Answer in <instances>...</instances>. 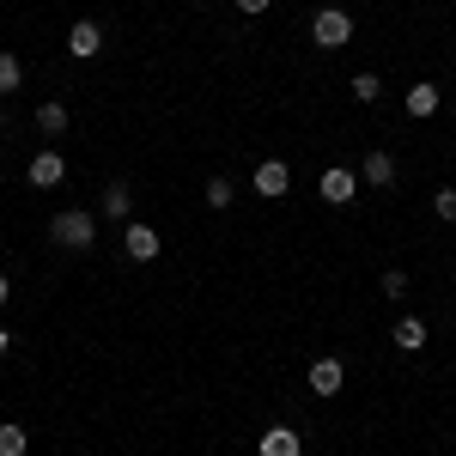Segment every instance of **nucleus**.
<instances>
[{
  "label": "nucleus",
  "mask_w": 456,
  "mask_h": 456,
  "mask_svg": "<svg viewBox=\"0 0 456 456\" xmlns=\"http://www.w3.org/2000/svg\"><path fill=\"white\" fill-rule=\"evenodd\" d=\"M49 238H55L61 249H86L92 238H98V219H92L86 208H68V213H55V219H49Z\"/></svg>",
  "instance_id": "obj_1"
},
{
  "label": "nucleus",
  "mask_w": 456,
  "mask_h": 456,
  "mask_svg": "<svg viewBox=\"0 0 456 456\" xmlns=\"http://www.w3.org/2000/svg\"><path fill=\"white\" fill-rule=\"evenodd\" d=\"M311 43H316V49H347V43H353V12L322 6V12L311 19Z\"/></svg>",
  "instance_id": "obj_2"
},
{
  "label": "nucleus",
  "mask_w": 456,
  "mask_h": 456,
  "mask_svg": "<svg viewBox=\"0 0 456 456\" xmlns=\"http://www.w3.org/2000/svg\"><path fill=\"white\" fill-rule=\"evenodd\" d=\"M316 189H322V201H329V208H347L353 195H359V171H347V165H329V171L316 176Z\"/></svg>",
  "instance_id": "obj_3"
},
{
  "label": "nucleus",
  "mask_w": 456,
  "mask_h": 456,
  "mask_svg": "<svg viewBox=\"0 0 456 456\" xmlns=\"http://www.w3.org/2000/svg\"><path fill=\"white\" fill-rule=\"evenodd\" d=\"M249 189H256L262 201H281L286 189H292V171H286L281 159H262V165H256V176H249Z\"/></svg>",
  "instance_id": "obj_4"
},
{
  "label": "nucleus",
  "mask_w": 456,
  "mask_h": 456,
  "mask_svg": "<svg viewBox=\"0 0 456 456\" xmlns=\"http://www.w3.org/2000/svg\"><path fill=\"white\" fill-rule=\"evenodd\" d=\"M122 244H128V256H134V262H152V256L165 249V238H159L152 225H141V219H128V225H122Z\"/></svg>",
  "instance_id": "obj_5"
},
{
  "label": "nucleus",
  "mask_w": 456,
  "mask_h": 456,
  "mask_svg": "<svg viewBox=\"0 0 456 456\" xmlns=\"http://www.w3.org/2000/svg\"><path fill=\"white\" fill-rule=\"evenodd\" d=\"M98 49H104V31H98L92 19H73V25H68V55H79V61H92Z\"/></svg>",
  "instance_id": "obj_6"
},
{
  "label": "nucleus",
  "mask_w": 456,
  "mask_h": 456,
  "mask_svg": "<svg viewBox=\"0 0 456 456\" xmlns=\"http://www.w3.org/2000/svg\"><path fill=\"white\" fill-rule=\"evenodd\" d=\"M341 384H347L341 359H311V395H341Z\"/></svg>",
  "instance_id": "obj_7"
},
{
  "label": "nucleus",
  "mask_w": 456,
  "mask_h": 456,
  "mask_svg": "<svg viewBox=\"0 0 456 456\" xmlns=\"http://www.w3.org/2000/svg\"><path fill=\"white\" fill-rule=\"evenodd\" d=\"M25 176H31V189H55V183L68 176V159H61V152H37Z\"/></svg>",
  "instance_id": "obj_8"
},
{
  "label": "nucleus",
  "mask_w": 456,
  "mask_h": 456,
  "mask_svg": "<svg viewBox=\"0 0 456 456\" xmlns=\"http://www.w3.org/2000/svg\"><path fill=\"white\" fill-rule=\"evenodd\" d=\"M262 456H305V438L292 426H268L262 432Z\"/></svg>",
  "instance_id": "obj_9"
},
{
  "label": "nucleus",
  "mask_w": 456,
  "mask_h": 456,
  "mask_svg": "<svg viewBox=\"0 0 456 456\" xmlns=\"http://www.w3.org/2000/svg\"><path fill=\"white\" fill-rule=\"evenodd\" d=\"M359 176H365L371 189H395V176H402L395 171V152H365V171Z\"/></svg>",
  "instance_id": "obj_10"
},
{
  "label": "nucleus",
  "mask_w": 456,
  "mask_h": 456,
  "mask_svg": "<svg viewBox=\"0 0 456 456\" xmlns=\"http://www.w3.org/2000/svg\"><path fill=\"white\" fill-rule=\"evenodd\" d=\"M389 341H395L402 353H420V347H426V322H420V316H395Z\"/></svg>",
  "instance_id": "obj_11"
},
{
  "label": "nucleus",
  "mask_w": 456,
  "mask_h": 456,
  "mask_svg": "<svg viewBox=\"0 0 456 456\" xmlns=\"http://www.w3.org/2000/svg\"><path fill=\"white\" fill-rule=\"evenodd\" d=\"M438 104H444V98H438V86H408V116H438Z\"/></svg>",
  "instance_id": "obj_12"
},
{
  "label": "nucleus",
  "mask_w": 456,
  "mask_h": 456,
  "mask_svg": "<svg viewBox=\"0 0 456 456\" xmlns=\"http://www.w3.org/2000/svg\"><path fill=\"white\" fill-rule=\"evenodd\" d=\"M104 213L110 219H128V213H134V189H128V183H110L104 189Z\"/></svg>",
  "instance_id": "obj_13"
},
{
  "label": "nucleus",
  "mask_w": 456,
  "mask_h": 456,
  "mask_svg": "<svg viewBox=\"0 0 456 456\" xmlns=\"http://www.w3.org/2000/svg\"><path fill=\"white\" fill-rule=\"evenodd\" d=\"M37 128H43V134H68V104H55V98L37 104Z\"/></svg>",
  "instance_id": "obj_14"
},
{
  "label": "nucleus",
  "mask_w": 456,
  "mask_h": 456,
  "mask_svg": "<svg viewBox=\"0 0 456 456\" xmlns=\"http://www.w3.org/2000/svg\"><path fill=\"white\" fill-rule=\"evenodd\" d=\"M19 86H25V68H19V55H12V49H0V98H6V92H19Z\"/></svg>",
  "instance_id": "obj_15"
},
{
  "label": "nucleus",
  "mask_w": 456,
  "mask_h": 456,
  "mask_svg": "<svg viewBox=\"0 0 456 456\" xmlns=\"http://www.w3.org/2000/svg\"><path fill=\"white\" fill-rule=\"evenodd\" d=\"M232 195H238V183H232V176H213V183H208V208H213V213L232 208Z\"/></svg>",
  "instance_id": "obj_16"
},
{
  "label": "nucleus",
  "mask_w": 456,
  "mask_h": 456,
  "mask_svg": "<svg viewBox=\"0 0 456 456\" xmlns=\"http://www.w3.org/2000/svg\"><path fill=\"white\" fill-rule=\"evenodd\" d=\"M353 98H359V104H378V98H384V79H378V73H353Z\"/></svg>",
  "instance_id": "obj_17"
},
{
  "label": "nucleus",
  "mask_w": 456,
  "mask_h": 456,
  "mask_svg": "<svg viewBox=\"0 0 456 456\" xmlns=\"http://www.w3.org/2000/svg\"><path fill=\"white\" fill-rule=\"evenodd\" d=\"M25 444H31L25 426H0V456H25Z\"/></svg>",
  "instance_id": "obj_18"
},
{
  "label": "nucleus",
  "mask_w": 456,
  "mask_h": 456,
  "mask_svg": "<svg viewBox=\"0 0 456 456\" xmlns=\"http://www.w3.org/2000/svg\"><path fill=\"white\" fill-rule=\"evenodd\" d=\"M432 213H438V219H451V225H456V189H438V195H432Z\"/></svg>",
  "instance_id": "obj_19"
},
{
  "label": "nucleus",
  "mask_w": 456,
  "mask_h": 456,
  "mask_svg": "<svg viewBox=\"0 0 456 456\" xmlns=\"http://www.w3.org/2000/svg\"><path fill=\"white\" fill-rule=\"evenodd\" d=\"M384 298H408V274H402V268H389V274H384Z\"/></svg>",
  "instance_id": "obj_20"
},
{
  "label": "nucleus",
  "mask_w": 456,
  "mask_h": 456,
  "mask_svg": "<svg viewBox=\"0 0 456 456\" xmlns=\"http://www.w3.org/2000/svg\"><path fill=\"white\" fill-rule=\"evenodd\" d=\"M268 6H274V0H238V12H249V19H256V12H268Z\"/></svg>",
  "instance_id": "obj_21"
},
{
  "label": "nucleus",
  "mask_w": 456,
  "mask_h": 456,
  "mask_svg": "<svg viewBox=\"0 0 456 456\" xmlns=\"http://www.w3.org/2000/svg\"><path fill=\"white\" fill-rule=\"evenodd\" d=\"M6 298H12V281H6V274H0V305H6Z\"/></svg>",
  "instance_id": "obj_22"
},
{
  "label": "nucleus",
  "mask_w": 456,
  "mask_h": 456,
  "mask_svg": "<svg viewBox=\"0 0 456 456\" xmlns=\"http://www.w3.org/2000/svg\"><path fill=\"white\" fill-rule=\"evenodd\" d=\"M6 347H12V335H6V329H0V359H6Z\"/></svg>",
  "instance_id": "obj_23"
},
{
  "label": "nucleus",
  "mask_w": 456,
  "mask_h": 456,
  "mask_svg": "<svg viewBox=\"0 0 456 456\" xmlns=\"http://www.w3.org/2000/svg\"><path fill=\"white\" fill-rule=\"evenodd\" d=\"M0 128H6V116H0Z\"/></svg>",
  "instance_id": "obj_24"
}]
</instances>
